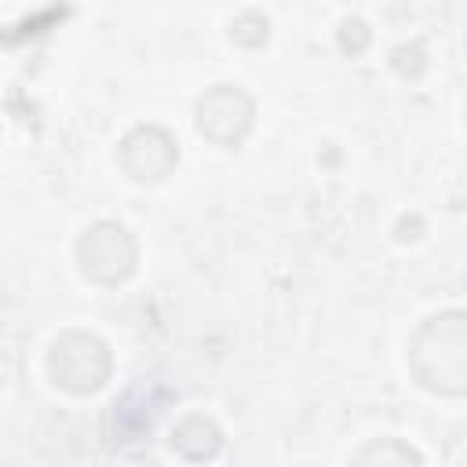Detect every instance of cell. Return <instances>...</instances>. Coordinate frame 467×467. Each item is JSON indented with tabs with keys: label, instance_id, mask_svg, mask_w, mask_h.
Returning <instances> with one entry per match:
<instances>
[{
	"label": "cell",
	"instance_id": "cell-1",
	"mask_svg": "<svg viewBox=\"0 0 467 467\" xmlns=\"http://www.w3.org/2000/svg\"><path fill=\"white\" fill-rule=\"evenodd\" d=\"M409 368L434 394H467V314L445 310L431 317L412 339Z\"/></svg>",
	"mask_w": 467,
	"mask_h": 467
},
{
	"label": "cell",
	"instance_id": "cell-2",
	"mask_svg": "<svg viewBox=\"0 0 467 467\" xmlns=\"http://www.w3.org/2000/svg\"><path fill=\"white\" fill-rule=\"evenodd\" d=\"M47 372L62 390L73 394H88L99 390L109 376V350L99 336L88 332H66L51 343L47 354Z\"/></svg>",
	"mask_w": 467,
	"mask_h": 467
},
{
	"label": "cell",
	"instance_id": "cell-3",
	"mask_svg": "<svg viewBox=\"0 0 467 467\" xmlns=\"http://www.w3.org/2000/svg\"><path fill=\"white\" fill-rule=\"evenodd\" d=\"M77 259H80L84 277L99 285H117L135 270V241L128 237L120 223H95L80 237Z\"/></svg>",
	"mask_w": 467,
	"mask_h": 467
},
{
	"label": "cell",
	"instance_id": "cell-4",
	"mask_svg": "<svg viewBox=\"0 0 467 467\" xmlns=\"http://www.w3.org/2000/svg\"><path fill=\"white\" fill-rule=\"evenodd\" d=\"M252 128V102L244 91L219 84L197 102V131L215 146H237Z\"/></svg>",
	"mask_w": 467,
	"mask_h": 467
},
{
	"label": "cell",
	"instance_id": "cell-5",
	"mask_svg": "<svg viewBox=\"0 0 467 467\" xmlns=\"http://www.w3.org/2000/svg\"><path fill=\"white\" fill-rule=\"evenodd\" d=\"M175 161H179V150H175L171 135L153 128V124L135 128L120 142V164H124V171L135 182H161V179H168Z\"/></svg>",
	"mask_w": 467,
	"mask_h": 467
},
{
	"label": "cell",
	"instance_id": "cell-6",
	"mask_svg": "<svg viewBox=\"0 0 467 467\" xmlns=\"http://www.w3.org/2000/svg\"><path fill=\"white\" fill-rule=\"evenodd\" d=\"M219 445H223L219 427L208 416H201V412L179 420L175 431H171V449L179 456H186V460H212L219 452Z\"/></svg>",
	"mask_w": 467,
	"mask_h": 467
},
{
	"label": "cell",
	"instance_id": "cell-7",
	"mask_svg": "<svg viewBox=\"0 0 467 467\" xmlns=\"http://www.w3.org/2000/svg\"><path fill=\"white\" fill-rule=\"evenodd\" d=\"M350 467H423L420 452L398 438H379V441H368Z\"/></svg>",
	"mask_w": 467,
	"mask_h": 467
}]
</instances>
